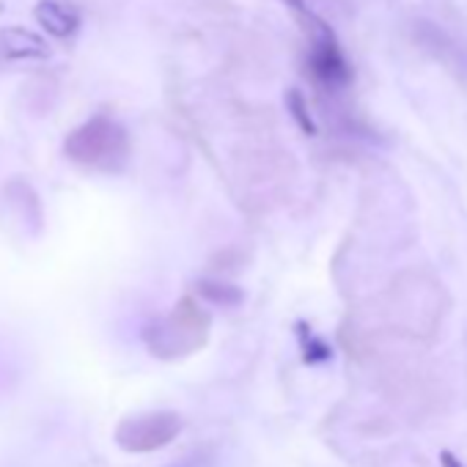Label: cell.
Returning a JSON list of instances; mask_svg holds the SVG:
<instances>
[{"label": "cell", "instance_id": "obj_3", "mask_svg": "<svg viewBox=\"0 0 467 467\" xmlns=\"http://www.w3.org/2000/svg\"><path fill=\"white\" fill-rule=\"evenodd\" d=\"M182 429V418L173 412H146L138 418H127L116 429V442L130 453H149L157 448H165L171 440H176Z\"/></svg>", "mask_w": 467, "mask_h": 467}, {"label": "cell", "instance_id": "obj_2", "mask_svg": "<svg viewBox=\"0 0 467 467\" xmlns=\"http://www.w3.org/2000/svg\"><path fill=\"white\" fill-rule=\"evenodd\" d=\"M206 330L209 317L192 300H182L165 319L146 330V344L160 358H182L203 344Z\"/></svg>", "mask_w": 467, "mask_h": 467}, {"label": "cell", "instance_id": "obj_7", "mask_svg": "<svg viewBox=\"0 0 467 467\" xmlns=\"http://www.w3.org/2000/svg\"><path fill=\"white\" fill-rule=\"evenodd\" d=\"M289 108L295 110V119H297V121L303 124V130H306V132H314V121L308 119V110H306V99H303V97H300L297 91H292V94H289Z\"/></svg>", "mask_w": 467, "mask_h": 467}, {"label": "cell", "instance_id": "obj_5", "mask_svg": "<svg viewBox=\"0 0 467 467\" xmlns=\"http://www.w3.org/2000/svg\"><path fill=\"white\" fill-rule=\"evenodd\" d=\"M34 20L56 39H69L72 34H78L83 23L80 9L67 4V0H42L34 9Z\"/></svg>", "mask_w": 467, "mask_h": 467}, {"label": "cell", "instance_id": "obj_6", "mask_svg": "<svg viewBox=\"0 0 467 467\" xmlns=\"http://www.w3.org/2000/svg\"><path fill=\"white\" fill-rule=\"evenodd\" d=\"M0 53L12 61H39L50 56L47 42L26 28H6L0 34Z\"/></svg>", "mask_w": 467, "mask_h": 467}, {"label": "cell", "instance_id": "obj_1", "mask_svg": "<svg viewBox=\"0 0 467 467\" xmlns=\"http://www.w3.org/2000/svg\"><path fill=\"white\" fill-rule=\"evenodd\" d=\"M64 151L72 162L91 171H119L130 157V140L119 121L94 116L69 132Z\"/></svg>", "mask_w": 467, "mask_h": 467}, {"label": "cell", "instance_id": "obj_4", "mask_svg": "<svg viewBox=\"0 0 467 467\" xmlns=\"http://www.w3.org/2000/svg\"><path fill=\"white\" fill-rule=\"evenodd\" d=\"M314 50H311V72L317 80L327 86H341L349 80V67L333 39V34L325 28V23H314Z\"/></svg>", "mask_w": 467, "mask_h": 467}, {"label": "cell", "instance_id": "obj_8", "mask_svg": "<svg viewBox=\"0 0 467 467\" xmlns=\"http://www.w3.org/2000/svg\"><path fill=\"white\" fill-rule=\"evenodd\" d=\"M440 462H442V467H464L451 451H442V453H440Z\"/></svg>", "mask_w": 467, "mask_h": 467}]
</instances>
